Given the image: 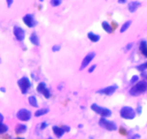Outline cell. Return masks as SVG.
Masks as SVG:
<instances>
[{"label": "cell", "instance_id": "18", "mask_svg": "<svg viewBox=\"0 0 147 139\" xmlns=\"http://www.w3.org/2000/svg\"><path fill=\"white\" fill-rule=\"evenodd\" d=\"M49 112V110L48 108H43V109H40V110H37L36 112H35V116L36 117H40L42 115H44V114H47L48 112Z\"/></svg>", "mask_w": 147, "mask_h": 139}, {"label": "cell", "instance_id": "21", "mask_svg": "<svg viewBox=\"0 0 147 139\" xmlns=\"http://www.w3.org/2000/svg\"><path fill=\"white\" fill-rule=\"evenodd\" d=\"M46 88V83L41 82V83H40L38 85V87H37V91L39 92V93H42Z\"/></svg>", "mask_w": 147, "mask_h": 139}, {"label": "cell", "instance_id": "41", "mask_svg": "<svg viewBox=\"0 0 147 139\" xmlns=\"http://www.w3.org/2000/svg\"><path fill=\"white\" fill-rule=\"evenodd\" d=\"M0 63H1V59H0Z\"/></svg>", "mask_w": 147, "mask_h": 139}, {"label": "cell", "instance_id": "14", "mask_svg": "<svg viewBox=\"0 0 147 139\" xmlns=\"http://www.w3.org/2000/svg\"><path fill=\"white\" fill-rule=\"evenodd\" d=\"M30 41L31 43L35 46H39L40 44V42H39V38L38 36H37V34L35 33H32L31 34L30 37Z\"/></svg>", "mask_w": 147, "mask_h": 139}, {"label": "cell", "instance_id": "35", "mask_svg": "<svg viewBox=\"0 0 147 139\" xmlns=\"http://www.w3.org/2000/svg\"><path fill=\"white\" fill-rule=\"evenodd\" d=\"M4 120V116L0 113V123H2Z\"/></svg>", "mask_w": 147, "mask_h": 139}, {"label": "cell", "instance_id": "10", "mask_svg": "<svg viewBox=\"0 0 147 139\" xmlns=\"http://www.w3.org/2000/svg\"><path fill=\"white\" fill-rule=\"evenodd\" d=\"M95 55H96V54L94 53V52H90V53H89L88 55H87V56L84 58V59H83L82 62L80 70H82L83 69H84V68H85L86 67H87V65L90 63V62H91V61L94 59V57H95Z\"/></svg>", "mask_w": 147, "mask_h": 139}, {"label": "cell", "instance_id": "11", "mask_svg": "<svg viewBox=\"0 0 147 139\" xmlns=\"http://www.w3.org/2000/svg\"><path fill=\"white\" fill-rule=\"evenodd\" d=\"M53 133L55 134V136H56L57 138H60L61 137H62L65 133L63 127H59V126H53Z\"/></svg>", "mask_w": 147, "mask_h": 139}, {"label": "cell", "instance_id": "6", "mask_svg": "<svg viewBox=\"0 0 147 139\" xmlns=\"http://www.w3.org/2000/svg\"><path fill=\"white\" fill-rule=\"evenodd\" d=\"M17 117L21 121H28L31 118V112L26 109H21L17 113Z\"/></svg>", "mask_w": 147, "mask_h": 139}, {"label": "cell", "instance_id": "36", "mask_svg": "<svg viewBox=\"0 0 147 139\" xmlns=\"http://www.w3.org/2000/svg\"><path fill=\"white\" fill-rule=\"evenodd\" d=\"M0 91H1L3 92V93H5V92L6 91V90H5V88H4V87L1 88V89H0Z\"/></svg>", "mask_w": 147, "mask_h": 139}, {"label": "cell", "instance_id": "30", "mask_svg": "<svg viewBox=\"0 0 147 139\" xmlns=\"http://www.w3.org/2000/svg\"><path fill=\"white\" fill-rule=\"evenodd\" d=\"M136 112L138 113V114H141V112H142V107L141 106H138L136 108Z\"/></svg>", "mask_w": 147, "mask_h": 139}, {"label": "cell", "instance_id": "40", "mask_svg": "<svg viewBox=\"0 0 147 139\" xmlns=\"http://www.w3.org/2000/svg\"><path fill=\"white\" fill-rule=\"evenodd\" d=\"M48 139H52V138H48Z\"/></svg>", "mask_w": 147, "mask_h": 139}, {"label": "cell", "instance_id": "2", "mask_svg": "<svg viewBox=\"0 0 147 139\" xmlns=\"http://www.w3.org/2000/svg\"><path fill=\"white\" fill-rule=\"evenodd\" d=\"M91 109L92 110L93 112L100 114L103 118L110 117L111 114H112V112H111V111L109 109L105 108V107H100V106H98L96 104H93L91 106Z\"/></svg>", "mask_w": 147, "mask_h": 139}, {"label": "cell", "instance_id": "19", "mask_svg": "<svg viewBox=\"0 0 147 139\" xmlns=\"http://www.w3.org/2000/svg\"><path fill=\"white\" fill-rule=\"evenodd\" d=\"M28 102H29V104H30L32 107H38V102H37V99L35 98V96H30L28 98Z\"/></svg>", "mask_w": 147, "mask_h": 139}, {"label": "cell", "instance_id": "23", "mask_svg": "<svg viewBox=\"0 0 147 139\" xmlns=\"http://www.w3.org/2000/svg\"><path fill=\"white\" fill-rule=\"evenodd\" d=\"M137 69L139 70V71H144V70H146L147 69V62H144V63L141 64V65H138V66H137Z\"/></svg>", "mask_w": 147, "mask_h": 139}, {"label": "cell", "instance_id": "12", "mask_svg": "<svg viewBox=\"0 0 147 139\" xmlns=\"http://www.w3.org/2000/svg\"><path fill=\"white\" fill-rule=\"evenodd\" d=\"M141 5V3L139 2H137V1H135V2H131L128 4V10L131 12H134L136 11V10L138 9V7Z\"/></svg>", "mask_w": 147, "mask_h": 139}, {"label": "cell", "instance_id": "22", "mask_svg": "<svg viewBox=\"0 0 147 139\" xmlns=\"http://www.w3.org/2000/svg\"><path fill=\"white\" fill-rule=\"evenodd\" d=\"M7 130H8L7 125H5L2 123H0V134L5 133Z\"/></svg>", "mask_w": 147, "mask_h": 139}, {"label": "cell", "instance_id": "38", "mask_svg": "<svg viewBox=\"0 0 147 139\" xmlns=\"http://www.w3.org/2000/svg\"><path fill=\"white\" fill-rule=\"evenodd\" d=\"M126 1H118V3H125Z\"/></svg>", "mask_w": 147, "mask_h": 139}, {"label": "cell", "instance_id": "29", "mask_svg": "<svg viewBox=\"0 0 147 139\" xmlns=\"http://www.w3.org/2000/svg\"><path fill=\"white\" fill-rule=\"evenodd\" d=\"M96 67H97V65H92V66L90 67V69H89V70H88L89 73H92V72L94 70V69H95V68H96Z\"/></svg>", "mask_w": 147, "mask_h": 139}, {"label": "cell", "instance_id": "32", "mask_svg": "<svg viewBox=\"0 0 147 139\" xmlns=\"http://www.w3.org/2000/svg\"><path fill=\"white\" fill-rule=\"evenodd\" d=\"M140 137H141V136H140V135L134 134V136H132L131 138H129V139H137V138H139Z\"/></svg>", "mask_w": 147, "mask_h": 139}, {"label": "cell", "instance_id": "34", "mask_svg": "<svg viewBox=\"0 0 147 139\" xmlns=\"http://www.w3.org/2000/svg\"><path fill=\"white\" fill-rule=\"evenodd\" d=\"M7 3L8 7H10L11 5L13 3V1H12V0H11V1H9V0H7Z\"/></svg>", "mask_w": 147, "mask_h": 139}, {"label": "cell", "instance_id": "16", "mask_svg": "<svg viewBox=\"0 0 147 139\" xmlns=\"http://www.w3.org/2000/svg\"><path fill=\"white\" fill-rule=\"evenodd\" d=\"M87 36H88V39L92 42H97L100 39V36H99V35L94 33L92 32L89 33L87 34Z\"/></svg>", "mask_w": 147, "mask_h": 139}, {"label": "cell", "instance_id": "4", "mask_svg": "<svg viewBox=\"0 0 147 139\" xmlns=\"http://www.w3.org/2000/svg\"><path fill=\"white\" fill-rule=\"evenodd\" d=\"M99 125L100 127H103L105 130H109V131H113V130H117V125L115 123L112 121H109L106 120L105 118H101L99 121Z\"/></svg>", "mask_w": 147, "mask_h": 139}, {"label": "cell", "instance_id": "3", "mask_svg": "<svg viewBox=\"0 0 147 139\" xmlns=\"http://www.w3.org/2000/svg\"><path fill=\"white\" fill-rule=\"evenodd\" d=\"M121 117L125 120H133L136 117V112L132 107H123L120 111Z\"/></svg>", "mask_w": 147, "mask_h": 139}, {"label": "cell", "instance_id": "24", "mask_svg": "<svg viewBox=\"0 0 147 139\" xmlns=\"http://www.w3.org/2000/svg\"><path fill=\"white\" fill-rule=\"evenodd\" d=\"M42 93H43V95L45 96V97L46 98V99H49V98H50L51 93H50V91H49V90L47 89V88H46V89H44V91L42 92Z\"/></svg>", "mask_w": 147, "mask_h": 139}, {"label": "cell", "instance_id": "33", "mask_svg": "<svg viewBox=\"0 0 147 139\" xmlns=\"http://www.w3.org/2000/svg\"><path fill=\"white\" fill-rule=\"evenodd\" d=\"M63 130H64L65 133H66V132H69V131H70V127H69V126L63 125Z\"/></svg>", "mask_w": 147, "mask_h": 139}, {"label": "cell", "instance_id": "5", "mask_svg": "<svg viewBox=\"0 0 147 139\" xmlns=\"http://www.w3.org/2000/svg\"><path fill=\"white\" fill-rule=\"evenodd\" d=\"M18 84L19 86L21 92L23 94H25L28 92V91L29 90L31 86L30 82L29 79L27 77H23L21 79H20L18 82Z\"/></svg>", "mask_w": 147, "mask_h": 139}, {"label": "cell", "instance_id": "39", "mask_svg": "<svg viewBox=\"0 0 147 139\" xmlns=\"http://www.w3.org/2000/svg\"><path fill=\"white\" fill-rule=\"evenodd\" d=\"M15 139H25L24 138H15Z\"/></svg>", "mask_w": 147, "mask_h": 139}, {"label": "cell", "instance_id": "1", "mask_svg": "<svg viewBox=\"0 0 147 139\" xmlns=\"http://www.w3.org/2000/svg\"><path fill=\"white\" fill-rule=\"evenodd\" d=\"M147 91V82L146 81H139L137 84L133 86L129 91V93L131 96H139L141 93H144Z\"/></svg>", "mask_w": 147, "mask_h": 139}, {"label": "cell", "instance_id": "28", "mask_svg": "<svg viewBox=\"0 0 147 139\" xmlns=\"http://www.w3.org/2000/svg\"><path fill=\"white\" fill-rule=\"evenodd\" d=\"M48 126V124L46 123V122H43V123H41V125H40V129L41 130H44L45 128H46Z\"/></svg>", "mask_w": 147, "mask_h": 139}, {"label": "cell", "instance_id": "20", "mask_svg": "<svg viewBox=\"0 0 147 139\" xmlns=\"http://www.w3.org/2000/svg\"><path fill=\"white\" fill-rule=\"evenodd\" d=\"M131 20H128V21H126L125 22H124L123 25L121 26V30H120V32H121V33L125 32V31H126V30L128 29V28H129L130 25H131Z\"/></svg>", "mask_w": 147, "mask_h": 139}, {"label": "cell", "instance_id": "7", "mask_svg": "<svg viewBox=\"0 0 147 139\" xmlns=\"http://www.w3.org/2000/svg\"><path fill=\"white\" fill-rule=\"evenodd\" d=\"M118 89V86L116 85H114V86H107V87L105 88V89H102L100 90H99L97 91V93H100V94H105L107 95V96H110L112 95L113 93H115V91Z\"/></svg>", "mask_w": 147, "mask_h": 139}, {"label": "cell", "instance_id": "15", "mask_svg": "<svg viewBox=\"0 0 147 139\" xmlns=\"http://www.w3.org/2000/svg\"><path fill=\"white\" fill-rule=\"evenodd\" d=\"M140 51L141 52V53L147 57V42L145 41H142L140 44Z\"/></svg>", "mask_w": 147, "mask_h": 139}, {"label": "cell", "instance_id": "26", "mask_svg": "<svg viewBox=\"0 0 147 139\" xmlns=\"http://www.w3.org/2000/svg\"><path fill=\"white\" fill-rule=\"evenodd\" d=\"M138 80V77L137 76H134L131 79V83H134Z\"/></svg>", "mask_w": 147, "mask_h": 139}, {"label": "cell", "instance_id": "9", "mask_svg": "<svg viewBox=\"0 0 147 139\" xmlns=\"http://www.w3.org/2000/svg\"><path fill=\"white\" fill-rule=\"evenodd\" d=\"M23 22L29 28H33L37 25V22L34 19V17L30 14H28L24 17Z\"/></svg>", "mask_w": 147, "mask_h": 139}, {"label": "cell", "instance_id": "13", "mask_svg": "<svg viewBox=\"0 0 147 139\" xmlns=\"http://www.w3.org/2000/svg\"><path fill=\"white\" fill-rule=\"evenodd\" d=\"M27 131V126L23 124H18L15 127V133L17 134H22Z\"/></svg>", "mask_w": 147, "mask_h": 139}, {"label": "cell", "instance_id": "37", "mask_svg": "<svg viewBox=\"0 0 147 139\" xmlns=\"http://www.w3.org/2000/svg\"><path fill=\"white\" fill-rule=\"evenodd\" d=\"M142 77L145 78H146V80H147V75L144 74V73H142Z\"/></svg>", "mask_w": 147, "mask_h": 139}, {"label": "cell", "instance_id": "8", "mask_svg": "<svg viewBox=\"0 0 147 139\" xmlns=\"http://www.w3.org/2000/svg\"><path fill=\"white\" fill-rule=\"evenodd\" d=\"M13 33H14V35H15V38H16L18 41L21 42V41L24 40V39H25V31H24V30L22 29V28H20V27H18V26H15L14 27Z\"/></svg>", "mask_w": 147, "mask_h": 139}, {"label": "cell", "instance_id": "25", "mask_svg": "<svg viewBox=\"0 0 147 139\" xmlns=\"http://www.w3.org/2000/svg\"><path fill=\"white\" fill-rule=\"evenodd\" d=\"M61 2H62L60 1V0H52V1H51V5L53 7H57L60 5Z\"/></svg>", "mask_w": 147, "mask_h": 139}, {"label": "cell", "instance_id": "17", "mask_svg": "<svg viewBox=\"0 0 147 139\" xmlns=\"http://www.w3.org/2000/svg\"><path fill=\"white\" fill-rule=\"evenodd\" d=\"M102 27L103 29L106 31L108 33H111L113 32V28L111 27V25L108 23L106 21H104V22H102Z\"/></svg>", "mask_w": 147, "mask_h": 139}, {"label": "cell", "instance_id": "27", "mask_svg": "<svg viewBox=\"0 0 147 139\" xmlns=\"http://www.w3.org/2000/svg\"><path fill=\"white\" fill-rule=\"evenodd\" d=\"M60 49H61V46H59V45H55V46H53V48H52L53 52H58V51H59Z\"/></svg>", "mask_w": 147, "mask_h": 139}, {"label": "cell", "instance_id": "31", "mask_svg": "<svg viewBox=\"0 0 147 139\" xmlns=\"http://www.w3.org/2000/svg\"><path fill=\"white\" fill-rule=\"evenodd\" d=\"M132 46H133V43H129L128 44L126 45V46H125V49H126L127 51L130 50V49L132 48Z\"/></svg>", "mask_w": 147, "mask_h": 139}]
</instances>
